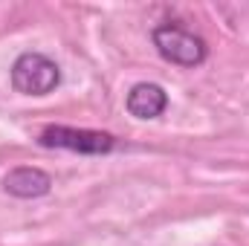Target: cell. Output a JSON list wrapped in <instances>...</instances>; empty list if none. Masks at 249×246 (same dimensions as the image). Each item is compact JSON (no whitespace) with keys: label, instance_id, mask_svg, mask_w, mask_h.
Wrapping results in <instances>:
<instances>
[{"label":"cell","instance_id":"cell-1","mask_svg":"<svg viewBox=\"0 0 249 246\" xmlns=\"http://www.w3.org/2000/svg\"><path fill=\"white\" fill-rule=\"evenodd\" d=\"M154 47L157 53L165 58L168 64L177 67H200L209 55V47L203 38H197L194 32H188L177 23H162L154 29Z\"/></svg>","mask_w":249,"mask_h":246},{"label":"cell","instance_id":"cell-2","mask_svg":"<svg viewBox=\"0 0 249 246\" xmlns=\"http://www.w3.org/2000/svg\"><path fill=\"white\" fill-rule=\"evenodd\" d=\"M61 84L58 64L41 53H23L12 64V87L23 96H50Z\"/></svg>","mask_w":249,"mask_h":246},{"label":"cell","instance_id":"cell-3","mask_svg":"<svg viewBox=\"0 0 249 246\" xmlns=\"http://www.w3.org/2000/svg\"><path fill=\"white\" fill-rule=\"evenodd\" d=\"M41 148H58L72 154H107L113 151L116 139L102 130H84V127H64V124H47L38 136Z\"/></svg>","mask_w":249,"mask_h":246},{"label":"cell","instance_id":"cell-4","mask_svg":"<svg viewBox=\"0 0 249 246\" xmlns=\"http://www.w3.org/2000/svg\"><path fill=\"white\" fill-rule=\"evenodd\" d=\"M124 107H127V113H130L133 119H157V116L165 113L168 96H165V90H162L160 84H154V81H139V84L130 87V93H127V99H124Z\"/></svg>","mask_w":249,"mask_h":246},{"label":"cell","instance_id":"cell-5","mask_svg":"<svg viewBox=\"0 0 249 246\" xmlns=\"http://www.w3.org/2000/svg\"><path fill=\"white\" fill-rule=\"evenodd\" d=\"M3 188H6L12 197L35 200V197L50 194V188H53V177H50L47 171H41V168L20 165V168H12V171L3 177Z\"/></svg>","mask_w":249,"mask_h":246}]
</instances>
